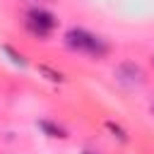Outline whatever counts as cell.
Segmentation results:
<instances>
[{
  "label": "cell",
  "mask_w": 154,
  "mask_h": 154,
  "mask_svg": "<svg viewBox=\"0 0 154 154\" xmlns=\"http://www.w3.org/2000/svg\"><path fill=\"white\" fill-rule=\"evenodd\" d=\"M55 26H58V17H55L53 12H48V10H43V7H31V10L26 12V29H29L34 36L46 38Z\"/></svg>",
  "instance_id": "2"
},
{
  "label": "cell",
  "mask_w": 154,
  "mask_h": 154,
  "mask_svg": "<svg viewBox=\"0 0 154 154\" xmlns=\"http://www.w3.org/2000/svg\"><path fill=\"white\" fill-rule=\"evenodd\" d=\"M36 125H38V128L43 130V135H48V137H55V140H65V137H67L65 128H60V125L53 123V120H38Z\"/></svg>",
  "instance_id": "4"
},
{
  "label": "cell",
  "mask_w": 154,
  "mask_h": 154,
  "mask_svg": "<svg viewBox=\"0 0 154 154\" xmlns=\"http://www.w3.org/2000/svg\"><path fill=\"white\" fill-rule=\"evenodd\" d=\"M65 46L72 48V51H79V53H89L94 58H103L108 53V43L103 38H99L96 34L82 29V26H72L65 31Z\"/></svg>",
  "instance_id": "1"
},
{
  "label": "cell",
  "mask_w": 154,
  "mask_h": 154,
  "mask_svg": "<svg viewBox=\"0 0 154 154\" xmlns=\"http://www.w3.org/2000/svg\"><path fill=\"white\" fill-rule=\"evenodd\" d=\"M152 63H154V55H152Z\"/></svg>",
  "instance_id": "10"
},
{
  "label": "cell",
  "mask_w": 154,
  "mask_h": 154,
  "mask_svg": "<svg viewBox=\"0 0 154 154\" xmlns=\"http://www.w3.org/2000/svg\"><path fill=\"white\" fill-rule=\"evenodd\" d=\"M38 72H41L46 79H51V82H58V84H63V82H65V75H63L60 70L51 67V65H38Z\"/></svg>",
  "instance_id": "6"
},
{
  "label": "cell",
  "mask_w": 154,
  "mask_h": 154,
  "mask_svg": "<svg viewBox=\"0 0 154 154\" xmlns=\"http://www.w3.org/2000/svg\"><path fill=\"white\" fill-rule=\"evenodd\" d=\"M2 51H5L7 55H10V60H12L14 65H19V67H26V58H24L22 53H17V51H14L12 46H2Z\"/></svg>",
  "instance_id": "7"
},
{
  "label": "cell",
  "mask_w": 154,
  "mask_h": 154,
  "mask_svg": "<svg viewBox=\"0 0 154 154\" xmlns=\"http://www.w3.org/2000/svg\"><path fill=\"white\" fill-rule=\"evenodd\" d=\"M152 116H154V103H152Z\"/></svg>",
  "instance_id": "9"
},
{
  "label": "cell",
  "mask_w": 154,
  "mask_h": 154,
  "mask_svg": "<svg viewBox=\"0 0 154 154\" xmlns=\"http://www.w3.org/2000/svg\"><path fill=\"white\" fill-rule=\"evenodd\" d=\"M113 75H116V79H118L120 84H125V87H142V84L147 82L144 70H142L135 60H123V63H118L116 70H113Z\"/></svg>",
  "instance_id": "3"
},
{
  "label": "cell",
  "mask_w": 154,
  "mask_h": 154,
  "mask_svg": "<svg viewBox=\"0 0 154 154\" xmlns=\"http://www.w3.org/2000/svg\"><path fill=\"white\" fill-rule=\"evenodd\" d=\"M103 125H106V130H108L118 142H123V144H128V142H130V137H128V132H125V128H123V125H118V123H113V120H106Z\"/></svg>",
  "instance_id": "5"
},
{
  "label": "cell",
  "mask_w": 154,
  "mask_h": 154,
  "mask_svg": "<svg viewBox=\"0 0 154 154\" xmlns=\"http://www.w3.org/2000/svg\"><path fill=\"white\" fill-rule=\"evenodd\" d=\"M82 154H96V152H91V149H84V152H82Z\"/></svg>",
  "instance_id": "8"
}]
</instances>
